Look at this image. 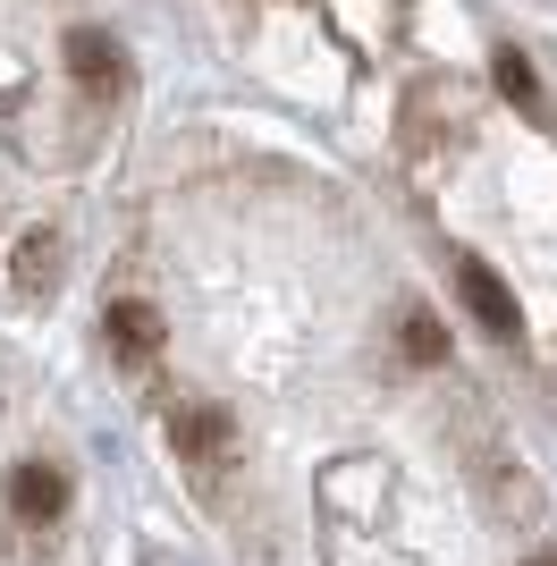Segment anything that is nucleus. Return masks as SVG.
Masks as SVG:
<instances>
[{
	"instance_id": "nucleus-1",
	"label": "nucleus",
	"mask_w": 557,
	"mask_h": 566,
	"mask_svg": "<svg viewBox=\"0 0 557 566\" xmlns=\"http://www.w3.org/2000/svg\"><path fill=\"white\" fill-rule=\"evenodd\" d=\"M456 296H464V313H473L490 338H515V296H507V280H498L482 254L456 262Z\"/></svg>"
},
{
	"instance_id": "nucleus-2",
	"label": "nucleus",
	"mask_w": 557,
	"mask_h": 566,
	"mask_svg": "<svg viewBox=\"0 0 557 566\" xmlns=\"http://www.w3.org/2000/svg\"><path fill=\"white\" fill-rule=\"evenodd\" d=\"M9 516L18 524H60L69 516V473L60 465H18L9 473Z\"/></svg>"
},
{
	"instance_id": "nucleus-3",
	"label": "nucleus",
	"mask_w": 557,
	"mask_h": 566,
	"mask_svg": "<svg viewBox=\"0 0 557 566\" xmlns=\"http://www.w3.org/2000/svg\"><path fill=\"white\" fill-rule=\"evenodd\" d=\"M169 440H178V457H229L237 415L229 406H178V415H169Z\"/></svg>"
},
{
	"instance_id": "nucleus-4",
	"label": "nucleus",
	"mask_w": 557,
	"mask_h": 566,
	"mask_svg": "<svg viewBox=\"0 0 557 566\" xmlns=\"http://www.w3.org/2000/svg\"><path fill=\"white\" fill-rule=\"evenodd\" d=\"M111 355L153 364V355H161V313L153 305H111Z\"/></svg>"
},
{
	"instance_id": "nucleus-5",
	"label": "nucleus",
	"mask_w": 557,
	"mask_h": 566,
	"mask_svg": "<svg viewBox=\"0 0 557 566\" xmlns=\"http://www.w3.org/2000/svg\"><path fill=\"white\" fill-rule=\"evenodd\" d=\"M18 287H25V296H51V287H60V237H51V229L18 237Z\"/></svg>"
},
{
	"instance_id": "nucleus-6",
	"label": "nucleus",
	"mask_w": 557,
	"mask_h": 566,
	"mask_svg": "<svg viewBox=\"0 0 557 566\" xmlns=\"http://www.w3.org/2000/svg\"><path fill=\"white\" fill-rule=\"evenodd\" d=\"M69 69L85 76V85H111V76H118V43L102 34V25H76V34H69Z\"/></svg>"
},
{
	"instance_id": "nucleus-7",
	"label": "nucleus",
	"mask_w": 557,
	"mask_h": 566,
	"mask_svg": "<svg viewBox=\"0 0 557 566\" xmlns=\"http://www.w3.org/2000/svg\"><path fill=\"white\" fill-rule=\"evenodd\" d=\"M397 347H406V364H422V373H431V364H448V331H440V313H406V331H397Z\"/></svg>"
},
{
	"instance_id": "nucleus-8",
	"label": "nucleus",
	"mask_w": 557,
	"mask_h": 566,
	"mask_svg": "<svg viewBox=\"0 0 557 566\" xmlns=\"http://www.w3.org/2000/svg\"><path fill=\"white\" fill-rule=\"evenodd\" d=\"M490 76H498V94L515 102V111H540V76H533V60H524V51H498V60H490Z\"/></svg>"
},
{
	"instance_id": "nucleus-9",
	"label": "nucleus",
	"mask_w": 557,
	"mask_h": 566,
	"mask_svg": "<svg viewBox=\"0 0 557 566\" xmlns=\"http://www.w3.org/2000/svg\"><path fill=\"white\" fill-rule=\"evenodd\" d=\"M533 566H557V558H533Z\"/></svg>"
}]
</instances>
